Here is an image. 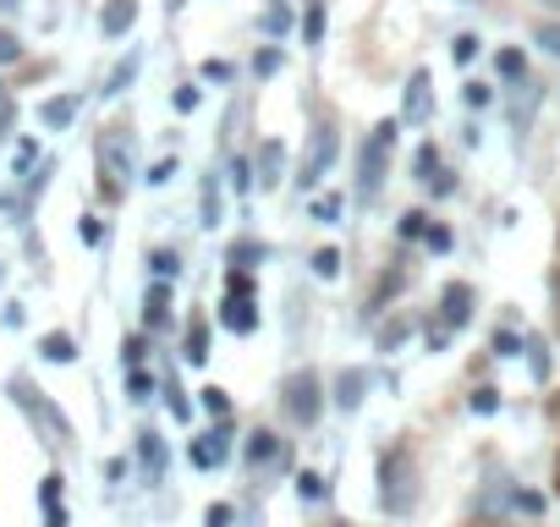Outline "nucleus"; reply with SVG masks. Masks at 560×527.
I'll return each mask as SVG.
<instances>
[{
  "label": "nucleus",
  "instance_id": "obj_1",
  "mask_svg": "<svg viewBox=\"0 0 560 527\" xmlns=\"http://www.w3.org/2000/svg\"><path fill=\"white\" fill-rule=\"evenodd\" d=\"M374 505H380L385 522H407L423 505V461H418L407 434H396L374 456Z\"/></svg>",
  "mask_w": 560,
  "mask_h": 527
},
{
  "label": "nucleus",
  "instance_id": "obj_2",
  "mask_svg": "<svg viewBox=\"0 0 560 527\" xmlns=\"http://www.w3.org/2000/svg\"><path fill=\"white\" fill-rule=\"evenodd\" d=\"M325 407H330V379L314 363H303V368H292L287 379H280V418H287L292 429H303V434L319 429Z\"/></svg>",
  "mask_w": 560,
  "mask_h": 527
},
{
  "label": "nucleus",
  "instance_id": "obj_3",
  "mask_svg": "<svg viewBox=\"0 0 560 527\" xmlns=\"http://www.w3.org/2000/svg\"><path fill=\"white\" fill-rule=\"evenodd\" d=\"M396 132H401V121H380V127L358 143V181H352V198H358V203H374V198H380V187H385V176H390Z\"/></svg>",
  "mask_w": 560,
  "mask_h": 527
},
{
  "label": "nucleus",
  "instance_id": "obj_4",
  "mask_svg": "<svg viewBox=\"0 0 560 527\" xmlns=\"http://www.w3.org/2000/svg\"><path fill=\"white\" fill-rule=\"evenodd\" d=\"M236 461H242L253 478H275V472H287V467H292V440L280 434V429H269V423H253V429L242 434Z\"/></svg>",
  "mask_w": 560,
  "mask_h": 527
},
{
  "label": "nucleus",
  "instance_id": "obj_5",
  "mask_svg": "<svg viewBox=\"0 0 560 527\" xmlns=\"http://www.w3.org/2000/svg\"><path fill=\"white\" fill-rule=\"evenodd\" d=\"M336 160H341V138H336V127H330V121H319V127L308 132V154H303V165H298V176H292V181H298V192H308V198H314V192L325 187V176L336 171Z\"/></svg>",
  "mask_w": 560,
  "mask_h": 527
},
{
  "label": "nucleus",
  "instance_id": "obj_6",
  "mask_svg": "<svg viewBox=\"0 0 560 527\" xmlns=\"http://www.w3.org/2000/svg\"><path fill=\"white\" fill-rule=\"evenodd\" d=\"M12 396H18V407L28 412V423L45 434V445H50V450H61V445L72 440V423L61 418V407H56L45 390H34L28 379H18V385H12Z\"/></svg>",
  "mask_w": 560,
  "mask_h": 527
},
{
  "label": "nucleus",
  "instance_id": "obj_7",
  "mask_svg": "<svg viewBox=\"0 0 560 527\" xmlns=\"http://www.w3.org/2000/svg\"><path fill=\"white\" fill-rule=\"evenodd\" d=\"M478 314V286L472 281H445L440 297H434V325H445L451 336H462Z\"/></svg>",
  "mask_w": 560,
  "mask_h": 527
},
{
  "label": "nucleus",
  "instance_id": "obj_8",
  "mask_svg": "<svg viewBox=\"0 0 560 527\" xmlns=\"http://www.w3.org/2000/svg\"><path fill=\"white\" fill-rule=\"evenodd\" d=\"M369 390H374V368H369V363H347V368L330 379V407H336L341 418H352V412H363Z\"/></svg>",
  "mask_w": 560,
  "mask_h": 527
},
{
  "label": "nucleus",
  "instance_id": "obj_9",
  "mask_svg": "<svg viewBox=\"0 0 560 527\" xmlns=\"http://www.w3.org/2000/svg\"><path fill=\"white\" fill-rule=\"evenodd\" d=\"M214 325H220L225 336L247 341V336H258L264 308H258V297H220V303H214Z\"/></svg>",
  "mask_w": 560,
  "mask_h": 527
},
{
  "label": "nucleus",
  "instance_id": "obj_10",
  "mask_svg": "<svg viewBox=\"0 0 560 527\" xmlns=\"http://www.w3.org/2000/svg\"><path fill=\"white\" fill-rule=\"evenodd\" d=\"M401 127H429L434 121V78L418 67L412 78H407V89H401V116H396Z\"/></svg>",
  "mask_w": 560,
  "mask_h": 527
},
{
  "label": "nucleus",
  "instance_id": "obj_11",
  "mask_svg": "<svg viewBox=\"0 0 560 527\" xmlns=\"http://www.w3.org/2000/svg\"><path fill=\"white\" fill-rule=\"evenodd\" d=\"M287 165H292V154H287V143H280V138H264V143L253 149V171H258V192H275L280 181H287Z\"/></svg>",
  "mask_w": 560,
  "mask_h": 527
},
{
  "label": "nucleus",
  "instance_id": "obj_12",
  "mask_svg": "<svg viewBox=\"0 0 560 527\" xmlns=\"http://www.w3.org/2000/svg\"><path fill=\"white\" fill-rule=\"evenodd\" d=\"M171 319H176V286L171 281H149V292H143V330L160 336V330H171Z\"/></svg>",
  "mask_w": 560,
  "mask_h": 527
},
{
  "label": "nucleus",
  "instance_id": "obj_13",
  "mask_svg": "<svg viewBox=\"0 0 560 527\" xmlns=\"http://www.w3.org/2000/svg\"><path fill=\"white\" fill-rule=\"evenodd\" d=\"M412 336H418V319H412L407 308H390V319L374 330V352H380V358H390V352H401Z\"/></svg>",
  "mask_w": 560,
  "mask_h": 527
},
{
  "label": "nucleus",
  "instance_id": "obj_14",
  "mask_svg": "<svg viewBox=\"0 0 560 527\" xmlns=\"http://www.w3.org/2000/svg\"><path fill=\"white\" fill-rule=\"evenodd\" d=\"M220 220H225V171H214V165H209L203 192H198V225H203V231H214Z\"/></svg>",
  "mask_w": 560,
  "mask_h": 527
},
{
  "label": "nucleus",
  "instance_id": "obj_15",
  "mask_svg": "<svg viewBox=\"0 0 560 527\" xmlns=\"http://www.w3.org/2000/svg\"><path fill=\"white\" fill-rule=\"evenodd\" d=\"M138 461H143L149 483H160V478H165V467H171V445H165V434H160V429H143V434H138Z\"/></svg>",
  "mask_w": 560,
  "mask_h": 527
},
{
  "label": "nucleus",
  "instance_id": "obj_16",
  "mask_svg": "<svg viewBox=\"0 0 560 527\" xmlns=\"http://www.w3.org/2000/svg\"><path fill=\"white\" fill-rule=\"evenodd\" d=\"M494 78H500V89H527V50L522 45H500L494 50Z\"/></svg>",
  "mask_w": 560,
  "mask_h": 527
},
{
  "label": "nucleus",
  "instance_id": "obj_17",
  "mask_svg": "<svg viewBox=\"0 0 560 527\" xmlns=\"http://www.w3.org/2000/svg\"><path fill=\"white\" fill-rule=\"evenodd\" d=\"M264 258H269V242H258V236H236L225 247V264H231V270H247V276L264 270Z\"/></svg>",
  "mask_w": 560,
  "mask_h": 527
},
{
  "label": "nucleus",
  "instance_id": "obj_18",
  "mask_svg": "<svg viewBox=\"0 0 560 527\" xmlns=\"http://www.w3.org/2000/svg\"><path fill=\"white\" fill-rule=\"evenodd\" d=\"M132 23H138V0H105V12H100V34L105 39L132 34Z\"/></svg>",
  "mask_w": 560,
  "mask_h": 527
},
{
  "label": "nucleus",
  "instance_id": "obj_19",
  "mask_svg": "<svg viewBox=\"0 0 560 527\" xmlns=\"http://www.w3.org/2000/svg\"><path fill=\"white\" fill-rule=\"evenodd\" d=\"M182 358L198 368L209 363V314H187V330H182Z\"/></svg>",
  "mask_w": 560,
  "mask_h": 527
},
{
  "label": "nucleus",
  "instance_id": "obj_20",
  "mask_svg": "<svg viewBox=\"0 0 560 527\" xmlns=\"http://www.w3.org/2000/svg\"><path fill=\"white\" fill-rule=\"evenodd\" d=\"M292 494H298V505H325L330 500V478L319 467H298L292 472Z\"/></svg>",
  "mask_w": 560,
  "mask_h": 527
},
{
  "label": "nucleus",
  "instance_id": "obj_21",
  "mask_svg": "<svg viewBox=\"0 0 560 527\" xmlns=\"http://www.w3.org/2000/svg\"><path fill=\"white\" fill-rule=\"evenodd\" d=\"M544 511H549V494H544V489H533V483H516V489H511V522H516V516L544 522Z\"/></svg>",
  "mask_w": 560,
  "mask_h": 527
},
{
  "label": "nucleus",
  "instance_id": "obj_22",
  "mask_svg": "<svg viewBox=\"0 0 560 527\" xmlns=\"http://www.w3.org/2000/svg\"><path fill=\"white\" fill-rule=\"evenodd\" d=\"M325 23H330V7H325V0H308V7H303V23H298V34H303L308 50L325 45Z\"/></svg>",
  "mask_w": 560,
  "mask_h": 527
},
{
  "label": "nucleus",
  "instance_id": "obj_23",
  "mask_svg": "<svg viewBox=\"0 0 560 527\" xmlns=\"http://www.w3.org/2000/svg\"><path fill=\"white\" fill-rule=\"evenodd\" d=\"M341 214H347V192H314L308 198V220L314 225H341Z\"/></svg>",
  "mask_w": 560,
  "mask_h": 527
},
{
  "label": "nucleus",
  "instance_id": "obj_24",
  "mask_svg": "<svg viewBox=\"0 0 560 527\" xmlns=\"http://www.w3.org/2000/svg\"><path fill=\"white\" fill-rule=\"evenodd\" d=\"M500 407H505L500 385H489V379H472V390H467V412H472V418H494Z\"/></svg>",
  "mask_w": 560,
  "mask_h": 527
},
{
  "label": "nucleus",
  "instance_id": "obj_25",
  "mask_svg": "<svg viewBox=\"0 0 560 527\" xmlns=\"http://www.w3.org/2000/svg\"><path fill=\"white\" fill-rule=\"evenodd\" d=\"M78 105H83L78 94H56V99H45V105H39V121L61 132V127H72V116H78Z\"/></svg>",
  "mask_w": 560,
  "mask_h": 527
},
{
  "label": "nucleus",
  "instance_id": "obj_26",
  "mask_svg": "<svg viewBox=\"0 0 560 527\" xmlns=\"http://www.w3.org/2000/svg\"><path fill=\"white\" fill-rule=\"evenodd\" d=\"M429 225H434V214H429V209H407V214L396 220V242H401V247H412V242L423 247V236H429Z\"/></svg>",
  "mask_w": 560,
  "mask_h": 527
},
{
  "label": "nucleus",
  "instance_id": "obj_27",
  "mask_svg": "<svg viewBox=\"0 0 560 527\" xmlns=\"http://www.w3.org/2000/svg\"><path fill=\"white\" fill-rule=\"evenodd\" d=\"M308 270H314V281H341V270H347V253H341V247H314Z\"/></svg>",
  "mask_w": 560,
  "mask_h": 527
},
{
  "label": "nucleus",
  "instance_id": "obj_28",
  "mask_svg": "<svg viewBox=\"0 0 560 527\" xmlns=\"http://www.w3.org/2000/svg\"><path fill=\"white\" fill-rule=\"evenodd\" d=\"M149 281H171V286L182 281V253L176 247H154L149 253Z\"/></svg>",
  "mask_w": 560,
  "mask_h": 527
},
{
  "label": "nucleus",
  "instance_id": "obj_29",
  "mask_svg": "<svg viewBox=\"0 0 560 527\" xmlns=\"http://www.w3.org/2000/svg\"><path fill=\"white\" fill-rule=\"evenodd\" d=\"M198 412H203L209 423H225V418H231V390H225V385H203V390H198Z\"/></svg>",
  "mask_w": 560,
  "mask_h": 527
},
{
  "label": "nucleus",
  "instance_id": "obj_30",
  "mask_svg": "<svg viewBox=\"0 0 560 527\" xmlns=\"http://www.w3.org/2000/svg\"><path fill=\"white\" fill-rule=\"evenodd\" d=\"M494 99H500V89H494V83H483V78H467V83H462V105H467L472 116H483Z\"/></svg>",
  "mask_w": 560,
  "mask_h": 527
},
{
  "label": "nucleus",
  "instance_id": "obj_31",
  "mask_svg": "<svg viewBox=\"0 0 560 527\" xmlns=\"http://www.w3.org/2000/svg\"><path fill=\"white\" fill-rule=\"evenodd\" d=\"M489 352H494V358H522V352H527V330H516V325H500V330L489 336Z\"/></svg>",
  "mask_w": 560,
  "mask_h": 527
},
{
  "label": "nucleus",
  "instance_id": "obj_32",
  "mask_svg": "<svg viewBox=\"0 0 560 527\" xmlns=\"http://www.w3.org/2000/svg\"><path fill=\"white\" fill-rule=\"evenodd\" d=\"M522 358H527V368H533V379H538V385H549V374H555V358H549V341H544V336H527V352H522Z\"/></svg>",
  "mask_w": 560,
  "mask_h": 527
},
{
  "label": "nucleus",
  "instance_id": "obj_33",
  "mask_svg": "<svg viewBox=\"0 0 560 527\" xmlns=\"http://www.w3.org/2000/svg\"><path fill=\"white\" fill-rule=\"evenodd\" d=\"M165 407H171V418H176V423H192V418H198V401L182 390V379H176V374L165 379Z\"/></svg>",
  "mask_w": 560,
  "mask_h": 527
},
{
  "label": "nucleus",
  "instance_id": "obj_34",
  "mask_svg": "<svg viewBox=\"0 0 560 527\" xmlns=\"http://www.w3.org/2000/svg\"><path fill=\"white\" fill-rule=\"evenodd\" d=\"M440 165H445V160H440V143H418V154H412V181H418V187H429Z\"/></svg>",
  "mask_w": 560,
  "mask_h": 527
},
{
  "label": "nucleus",
  "instance_id": "obj_35",
  "mask_svg": "<svg viewBox=\"0 0 560 527\" xmlns=\"http://www.w3.org/2000/svg\"><path fill=\"white\" fill-rule=\"evenodd\" d=\"M225 181H231V192H242V198H247V192L258 187V171H253V154H236V160L225 165Z\"/></svg>",
  "mask_w": 560,
  "mask_h": 527
},
{
  "label": "nucleus",
  "instance_id": "obj_36",
  "mask_svg": "<svg viewBox=\"0 0 560 527\" xmlns=\"http://www.w3.org/2000/svg\"><path fill=\"white\" fill-rule=\"evenodd\" d=\"M39 352H45V363H78V341H72L67 330H50V336L39 341Z\"/></svg>",
  "mask_w": 560,
  "mask_h": 527
},
{
  "label": "nucleus",
  "instance_id": "obj_37",
  "mask_svg": "<svg viewBox=\"0 0 560 527\" xmlns=\"http://www.w3.org/2000/svg\"><path fill=\"white\" fill-rule=\"evenodd\" d=\"M121 385H127V401H149L160 390V379L149 368H121Z\"/></svg>",
  "mask_w": 560,
  "mask_h": 527
},
{
  "label": "nucleus",
  "instance_id": "obj_38",
  "mask_svg": "<svg viewBox=\"0 0 560 527\" xmlns=\"http://www.w3.org/2000/svg\"><path fill=\"white\" fill-rule=\"evenodd\" d=\"M187 461H192L198 472H214V467H220V450H214V434H209V429L187 445Z\"/></svg>",
  "mask_w": 560,
  "mask_h": 527
},
{
  "label": "nucleus",
  "instance_id": "obj_39",
  "mask_svg": "<svg viewBox=\"0 0 560 527\" xmlns=\"http://www.w3.org/2000/svg\"><path fill=\"white\" fill-rule=\"evenodd\" d=\"M280 67H287V50H280V45H258L253 50V78H275Z\"/></svg>",
  "mask_w": 560,
  "mask_h": 527
},
{
  "label": "nucleus",
  "instance_id": "obj_40",
  "mask_svg": "<svg viewBox=\"0 0 560 527\" xmlns=\"http://www.w3.org/2000/svg\"><path fill=\"white\" fill-rule=\"evenodd\" d=\"M451 247H456V231H451L445 220H434V225H429V236H423V253H429V258H445Z\"/></svg>",
  "mask_w": 560,
  "mask_h": 527
},
{
  "label": "nucleus",
  "instance_id": "obj_41",
  "mask_svg": "<svg viewBox=\"0 0 560 527\" xmlns=\"http://www.w3.org/2000/svg\"><path fill=\"white\" fill-rule=\"evenodd\" d=\"M533 45L549 56V61H560V23L555 17H544V23H533Z\"/></svg>",
  "mask_w": 560,
  "mask_h": 527
},
{
  "label": "nucleus",
  "instance_id": "obj_42",
  "mask_svg": "<svg viewBox=\"0 0 560 527\" xmlns=\"http://www.w3.org/2000/svg\"><path fill=\"white\" fill-rule=\"evenodd\" d=\"M478 56H483V39H478V34H456V39H451V61H456V67H472Z\"/></svg>",
  "mask_w": 560,
  "mask_h": 527
},
{
  "label": "nucleus",
  "instance_id": "obj_43",
  "mask_svg": "<svg viewBox=\"0 0 560 527\" xmlns=\"http://www.w3.org/2000/svg\"><path fill=\"white\" fill-rule=\"evenodd\" d=\"M456 187H462V176H456L451 165H440V171H434V181H429L423 192H429L434 203H445V198H456Z\"/></svg>",
  "mask_w": 560,
  "mask_h": 527
},
{
  "label": "nucleus",
  "instance_id": "obj_44",
  "mask_svg": "<svg viewBox=\"0 0 560 527\" xmlns=\"http://www.w3.org/2000/svg\"><path fill=\"white\" fill-rule=\"evenodd\" d=\"M143 358H149V330H132L121 341V368H143Z\"/></svg>",
  "mask_w": 560,
  "mask_h": 527
},
{
  "label": "nucleus",
  "instance_id": "obj_45",
  "mask_svg": "<svg viewBox=\"0 0 560 527\" xmlns=\"http://www.w3.org/2000/svg\"><path fill=\"white\" fill-rule=\"evenodd\" d=\"M287 28H292V12H287V7H269V12L258 17V34H264V39H280Z\"/></svg>",
  "mask_w": 560,
  "mask_h": 527
},
{
  "label": "nucleus",
  "instance_id": "obj_46",
  "mask_svg": "<svg viewBox=\"0 0 560 527\" xmlns=\"http://www.w3.org/2000/svg\"><path fill=\"white\" fill-rule=\"evenodd\" d=\"M220 297H258V276L247 270H225V292Z\"/></svg>",
  "mask_w": 560,
  "mask_h": 527
},
{
  "label": "nucleus",
  "instance_id": "obj_47",
  "mask_svg": "<svg viewBox=\"0 0 560 527\" xmlns=\"http://www.w3.org/2000/svg\"><path fill=\"white\" fill-rule=\"evenodd\" d=\"M198 105H203V89H198V83H182V89L171 94V110H176V116H192Z\"/></svg>",
  "mask_w": 560,
  "mask_h": 527
},
{
  "label": "nucleus",
  "instance_id": "obj_48",
  "mask_svg": "<svg viewBox=\"0 0 560 527\" xmlns=\"http://www.w3.org/2000/svg\"><path fill=\"white\" fill-rule=\"evenodd\" d=\"M451 341H456V336H451L445 325H434V319L423 325V352H434V358H440V352H451Z\"/></svg>",
  "mask_w": 560,
  "mask_h": 527
},
{
  "label": "nucleus",
  "instance_id": "obj_49",
  "mask_svg": "<svg viewBox=\"0 0 560 527\" xmlns=\"http://www.w3.org/2000/svg\"><path fill=\"white\" fill-rule=\"evenodd\" d=\"M198 78H203V83H214V89H225V83L236 78V67H231V61H203V67H198Z\"/></svg>",
  "mask_w": 560,
  "mask_h": 527
},
{
  "label": "nucleus",
  "instance_id": "obj_50",
  "mask_svg": "<svg viewBox=\"0 0 560 527\" xmlns=\"http://www.w3.org/2000/svg\"><path fill=\"white\" fill-rule=\"evenodd\" d=\"M132 78H138V56H127V61H121V67H116V72H110V89H105V94H110V99H116V94H121V89H132Z\"/></svg>",
  "mask_w": 560,
  "mask_h": 527
},
{
  "label": "nucleus",
  "instance_id": "obj_51",
  "mask_svg": "<svg viewBox=\"0 0 560 527\" xmlns=\"http://www.w3.org/2000/svg\"><path fill=\"white\" fill-rule=\"evenodd\" d=\"M176 171H182V160H176V154H165V160H154V165H149V176H143V181H149V187H165Z\"/></svg>",
  "mask_w": 560,
  "mask_h": 527
},
{
  "label": "nucleus",
  "instance_id": "obj_52",
  "mask_svg": "<svg viewBox=\"0 0 560 527\" xmlns=\"http://www.w3.org/2000/svg\"><path fill=\"white\" fill-rule=\"evenodd\" d=\"M78 236H83V247H100V242H105V220H100V214H83V220H78Z\"/></svg>",
  "mask_w": 560,
  "mask_h": 527
},
{
  "label": "nucleus",
  "instance_id": "obj_53",
  "mask_svg": "<svg viewBox=\"0 0 560 527\" xmlns=\"http://www.w3.org/2000/svg\"><path fill=\"white\" fill-rule=\"evenodd\" d=\"M236 522V505L231 500H214L209 511H203V527H231Z\"/></svg>",
  "mask_w": 560,
  "mask_h": 527
},
{
  "label": "nucleus",
  "instance_id": "obj_54",
  "mask_svg": "<svg viewBox=\"0 0 560 527\" xmlns=\"http://www.w3.org/2000/svg\"><path fill=\"white\" fill-rule=\"evenodd\" d=\"M12 61H23V45L12 28H0V67H12Z\"/></svg>",
  "mask_w": 560,
  "mask_h": 527
},
{
  "label": "nucleus",
  "instance_id": "obj_55",
  "mask_svg": "<svg viewBox=\"0 0 560 527\" xmlns=\"http://www.w3.org/2000/svg\"><path fill=\"white\" fill-rule=\"evenodd\" d=\"M34 160H39V143H34V138H28V143H23V149H18V171H28V165H34Z\"/></svg>",
  "mask_w": 560,
  "mask_h": 527
},
{
  "label": "nucleus",
  "instance_id": "obj_56",
  "mask_svg": "<svg viewBox=\"0 0 560 527\" xmlns=\"http://www.w3.org/2000/svg\"><path fill=\"white\" fill-rule=\"evenodd\" d=\"M472 527H516V522H472Z\"/></svg>",
  "mask_w": 560,
  "mask_h": 527
},
{
  "label": "nucleus",
  "instance_id": "obj_57",
  "mask_svg": "<svg viewBox=\"0 0 560 527\" xmlns=\"http://www.w3.org/2000/svg\"><path fill=\"white\" fill-rule=\"evenodd\" d=\"M544 7H549V12H560V0H544Z\"/></svg>",
  "mask_w": 560,
  "mask_h": 527
},
{
  "label": "nucleus",
  "instance_id": "obj_58",
  "mask_svg": "<svg viewBox=\"0 0 560 527\" xmlns=\"http://www.w3.org/2000/svg\"><path fill=\"white\" fill-rule=\"evenodd\" d=\"M275 7H287V0H275Z\"/></svg>",
  "mask_w": 560,
  "mask_h": 527
},
{
  "label": "nucleus",
  "instance_id": "obj_59",
  "mask_svg": "<svg viewBox=\"0 0 560 527\" xmlns=\"http://www.w3.org/2000/svg\"><path fill=\"white\" fill-rule=\"evenodd\" d=\"M341 527H352V522H341Z\"/></svg>",
  "mask_w": 560,
  "mask_h": 527
}]
</instances>
